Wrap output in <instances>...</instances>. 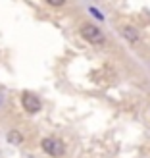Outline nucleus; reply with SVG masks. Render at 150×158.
Listing matches in <instances>:
<instances>
[{"mask_svg":"<svg viewBox=\"0 0 150 158\" xmlns=\"http://www.w3.org/2000/svg\"><path fill=\"white\" fill-rule=\"evenodd\" d=\"M41 148L52 158H60V156L66 154V145H64V141L58 139V137H44L41 141Z\"/></svg>","mask_w":150,"mask_h":158,"instance_id":"obj_1","label":"nucleus"},{"mask_svg":"<svg viewBox=\"0 0 150 158\" xmlns=\"http://www.w3.org/2000/svg\"><path fill=\"white\" fill-rule=\"evenodd\" d=\"M81 37L85 41H89L91 44H104V41H106L102 29L96 27L94 23H83L81 25Z\"/></svg>","mask_w":150,"mask_h":158,"instance_id":"obj_2","label":"nucleus"},{"mask_svg":"<svg viewBox=\"0 0 150 158\" xmlns=\"http://www.w3.org/2000/svg\"><path fill=\"white\" fill-rule=\"evenodd\" d=\"M21 106H23V110H25L27 114H37V112H41L43 102L33 93H23L21 94Z\"/></svg>","mask_w":150,"mask_h":158,"instance_id":"obj_3","label":"nucleus"},{"mask_svg":"<svg viewBox=\"0 0 150 158\" xmlns=\"http://www.w3.org/2000/svg\"><path fill=\"white\" fill-rule=\"evenodd\" d=\"M121 35H123L125 39H127L129 43H133V44H135V43H139V33H137V29H135V27H129V25H125V27L121 29Z\"/></svg>","mask_w":150,"mask_h":158,"instance_id":"obj_4","label":"nucleus"},{"mask_svg":"<svg viewBox=\"0 0 150 158\" xmlns=\"http://www.w3.org/2000/svg\"><path fill=\"white\" fill-rule=\"evenodd\" d=\"M6 139H8V143H12V145H21V143H23V135H21L19 131H15V129L8 131Z\"/></svg>","mask_w":150,"mask_h":158,"instance_id":"obj_5","label":"nucleus"},{"mask_svg":"<svg viewBox=\"0 0 150 158\" xmlns=\"http://www.w3.org/2000/svg\"><path fill=\"white\" fill-rule=\"evenodd\" d=\"M48 6H54V8H60V6H64L66 4V0H44Z\"/></svg>","mask_w":150,"mask_h":158,"instance_id":"obj_6","label":"nucleus"},{"mask_svg":"<svg viewBox=\"0 0 150 158\" xmlns=\"http://www.w3.org/2000/svg\"><path fill=\"white\" fill-rule=\"evenodd\" d=\"M0 102H2V93H0Z\"/></svg>","mask_w":150,"mask_h":158,"instance_id":"obj_7","label":"nucleus"}]
</instances>
